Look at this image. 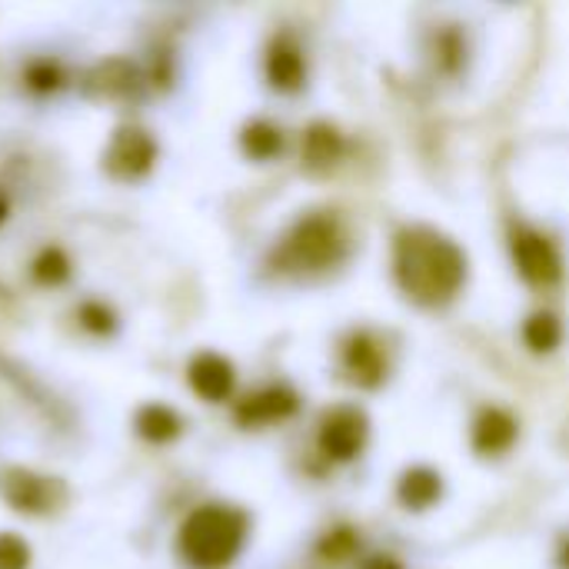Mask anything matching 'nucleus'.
Masks as SVG:
<instances>
[{
	"mask_svg": "<svg viewBox=\"0 0 569 569\" xmlns=\"http://www.w3.org/2000/svg\"><path fill=\"white\" fill-rule=\"evenodd\" d=\"M393 273L410 300L450 303L467 283V253L430 227H403L393 243Z\"/></svg>",
	"mask_w": 569,
	"mask_h": 569,
	"instance_id": "f257e3e1",
	"label": "nucleus"
},
{
	"mask_svg": "<svg viewBox=\"0 0 569 569\" xmlns=\"http://www.w3.org/2000/svg\"><path fill=\"white\" fill-rule=\"evenodd\" d=\"M250 533V517L227 503H207L197 507L177 537L180 557L197 569H223L230 567Z\"/></svg>",
	"mask_w": 569,
	"mask_h": 569,
	"instance_id": "f03ea898",
	"label": "nucleus"
},
{
	"mask_svg": "<svg viewBox=\"0 0 569 569\" xmlns=\"http://www.w3.org/2000/svg\"><path fill=\"white\" fill-rule=\"evenodd\" d=\"M347 253L343 227L333 213H310L293 223L277 250V263L283 270H327L340 263Z\"/></svg>",
	"mask_w": 569,
	"mask_h": 569,
	"instance_id": "7ed1b4c3",
	"label": "nucleus"
},
{
	"mask_svg": "<svg viewBox=\"0 0 569 569\" xmlns=\"http://www.w3.org/2000/svg\"><path fill=\"white\" fill-rule=\"evenodd\" d=\"M0 500L17 513L43 517L67 503V487H63V480L33 473L27 467H3L0 470Z\"/></svg>",
	"mask_w": 569,
	"mask_h": 569,
	"instance_id": "20e7f679",
	"label": "nucleus"
},
{
	"mask_svg": "<svg viewBox=\"0 0 569 569\" xmlns=\"http://www.w3.org/2000/svg\"><path fill=\"white\" fill-rule=\"evenodd\" d=\"M510 250H513V263H517V273L533 283V287H553L560 277H563V257H560V247L533 230V227H513L510 233Z\"/></svg>",
	"mask_w": 569,
	"mask_h": 569,
	"instance_id": "39448f33",
	"label": "nucleus"
},
{
	"mask_svg": "<svg viewBox=\"0 0 569 569\" xmlns=\"http://www.w3.org/2000/svg\"><path fill=\"white\" fill-rule=\"evenodd\" d=\"M370 440V420L360 407H333L320 420V453L333 463H350Z\"/></svg>",
	"mask_w": 569,
	"mask_h": 569,
	"instance_id": "423d86ee",
	"label": "nucleus"
},
{
	"mask_svg": "<svg viewBox=\"0 0 569 569\" xmlns=\"http://www.w3.org/2000/svg\"><path fill=\"white\" fill-rule=\"evenodd\" d=\"M157 163V140L143 127H117L107 150H103V170L113 180H140Z\"/></svg>",
	"mask_w": 569,
	"mask_h": 569,
	"instance_id": "0eeeda50",
	"label": "nucleus"
},
{
	"mask_svg": "<svg viewBox=\"0 0 569 569\" xmlns=\"http://www.w3.org/2000/svg\"><path fill=\"white\" fill-rule=\"evenodd\" d=\"M187 380H190V390L207 400V403H223L233 397V387H237V370L227 357L220 353H197L187 367Z\"/></svg>",
	"mask_w": 569,
	"mask_h": 569,
	"instance_id": "6e6552de",
	"label": "nucleus"
},
{
	"mask_svg": "<svg viewBox=\"0 0 569 569\" xmlns=\"http://www.w3.org/2000/svg\"><path fill=\"white\" fill-rule=\"evenodd\" d=\"M300 410V397L283 387V383H273V387H263L250 397H243L237 403V423L240 427H267V423H280L287 417H293Z\"/></svg>",
	"mask_w": 569,
	"mask_h": 569,
	"instance_id": "1a4fd4ad",
	"label": "nucleus"
},
{
	"mask_svg": "<svg viewBox=\"0 0 569 569\" xmlns=\"http://www.w3.org/2000/svg\"><path fill=\"white\" fill-rule=\"evenodd\" d=\"M263 70H267L270 87L280 90V93H297V90L307 83V60H303V50H300L297 40L287 37V33H280V37L270 40Z\"/></svg>",
	"mask_w": 569,
	"mask_h": 569,
	"instance_id": "9d476101",
	"label": "nucleus"
},
{
	"mask_svg": "<svg viewBox=\"0 0 569 569\" xmlns=\"http://www.w3.org/2000/svg\"><path fill=\"white\" fill-rule=\"evenodd\" d=\"M343 370L353 383L373 390L383 383L387 377V360H383V350L367 337V333H353L343 347Z\"/></svg>",
	"mask_w": 569,
	"mask_h": 569,
	"instance_id": "9b49d317",
	"label": "nucleus"
},
{
	"mask_svg": "<svg viewBox=\"0 0 569 569\" xmlns=\"http://www.w3.org/2000/svg\"><path fill=\"white\" fill-rule=\"evenodd\" d=\"M517 443V420L500 407H483L473 420V450L480 457H503Z\"/></svg>",
	"mask_w": 569,
	"mask_h": 569,
	"instance_id": "f8f14e48",
	"label": "nucleus"
},
{
	"mask_svg": "<svg viewBox=\"0 0 569 569\" xmlns=\"http://www.w3.org/2000/svg\"><path fill=\"white\" fill-rule=\"evenodd\" d=\"M343 150H347L343 133L333 123L317 120V123L307 127V133H303V167L310 173H323V170L337 167Z\"/></svg>",
	"mask_w": 569,
	"mask_h": 569,
	"instance_id": "ddd939ff",
	"label": "nucleus"
},
{
	"mask_svg": "<svg viewBox=\"0 0 569 569\" xmlns=\"http://www.w3.org/2000/svg\"><path fill=\"white\" fill-rule=\"evenodd\" d=\"M397 497L407 510H430L443 497V477L430 467H413L400 477Z\"/></svg>",
	"mask_w": 569,
	"mask_h": 569,
	"instance_id": "4468645a",
	"label": "nucleus"
},
{
	"mask_svg": "<svg viewBox=\"0 0 569 569\" xmlns=\"http://www.w3.org/2000/svg\"><path fill=\"white\" fill-rule=\"evenodd\" d=\"M133 427L137 433L147 440V443H173L180 433H183V420L177 410L163 407V403H147L137 410L133 417Z\"/></svg>",
	"mask_w": 569,
	"mask_h": 569,
	"instance_id": "2eb2a0df",
	"label": "nucleus"
},
{
	"mask_svg": "<svg viewBox=\"0 0 569 569\" xmlns=\"http://www.w3.org/2000/svg\"><path fill=\"white\" fill-rule=\"evenodd\" d=\"M240 147L250 160H273L283 150V130L270 120H250L240 130Z\"/></svg>",
	"mask_w": 569,
	"mask_h": 569,
	"instance_id": "dca6fc26",
	"label": "nucleus"
},
{
	"mask_svg": "<svg viewBox=\"0 0 569 569\" xmlns=\"http://www.w3.org/2000/svg\"><path fill=\"white\" fill-rule=\"evenodd\" d=\"M137 73H133V67L127 63V60H103V63H97L93 67V73H90V90H97V93H103V97H127L130 90H133V80Z\"/></svg>",
	"mask_w": 569,
	"mask_h": 569,
	"instance_id": "f3484780",
	"label": "nucleus"
},
{
	"mask_svg": "<svg viewBox=\"0 0 569 569\" xmlns=\"http://www.w3.org/2000/svg\"><path fill=\"white\" fill-rule=\"evenodd\" d=\"M523 340L533 353H553L563 340V327H560V317L550 313V310H537L527 317L523 323Z\"/></svg>",
	"mask_w": 569,
	"mask_h": 569,
	"instance_id": "a211bd4d",
	"label": "nucleus"
},
{
	"mask_svg": "<svg viewBox=\"0 0 569 569\" xmlns=\"http://www.w3.org/2000/svg\"><path fill=\"white\" fill-rule=\"evenodd\" d=\"M33 280L43 287H60L70 280V260L60 247H43L33 260Z\"/></svg>",
	"mask_w": 569,
	"mask_h": 569,
	"instance_id": "6ab92c4d",
	"label": "nucleus"
},
{
	"mask_svg": "<svg viewBox=\"0 0 569 569\" xmlns=\"http://www.w3.org/2000/svg\"><path fill=\"white\" fill-rule=\"evenodd\" d=\"M357 547H360L357 533L347 530V527H340V530H333V533H327V537L320 540V557H323L327 563H343L347 557H353Z\"/></svg>",
	"mask_w": 569,
	"mask_h": 569,
	"instance_id": "aec40b11",
	"label": "nucleus"
},
{
	"mask_svg": "<svg viewBox=\"0 0 569 569\" xmlns=\"http://www.w3.org/2000/svg\"><path fill=\"white\" fill-rule=\"evenodd\" d=\"M80 323H83L90 333L107 337V333H113V330H117V313H113L110 307H103V303L90 300V303H83V307H80Z\"/></svg>",
	"mask_w": 569,
	"mask_h": 569,
	"instance_id": "412c9836",
	"label": "nucleus"
},
{
	"mask_svg": "<svg viewBox=\"0 0 569 569\" xmlns=\"http://www.w3.org/2000/svg\"><path fill=\"white\" fill-rule=\"evenodd\" d=\"M0 569H30V547L17 533H0Z\"/></svg>",
	"mask_w": 569,
	"mask_h": 569,
	"instance_id": "4be33fe9",
	"label": "nucleus"
},
{
	"mask_svg": "<svg viewBox=\"0 0 569 569\" xmlns=\"http://www.w3.org/2000/svg\"><path fill=\"white\" fill-rule=\"evenodd\" d=\"M27 83H30L33 90H53V87L60 83V70H57L50 60H40V63H33V67L27 70Z\"/></svg>",
	"mask_w": 569,
	"mask_h": 569,
	"instance_id": "5701e85b",
	"label": "nucleus"
},
{
	"mask_svg": "<svg viewBox=\"0 0 569 569\" xmlns=\"http://www.w3.org/2000/svg\"><path fill=\"white\" fill-rule=\"evenodd\" d=\"M437 50H440V60H443L447 70H457V67H460V60H463V57H460V53H463V40H460L457 30H447V33L440 37V47H437Z\"/></svg>",
	"mask_w": 569,
	"mask_h": 569,
	"instance_id": "b1692460",
	"label": "nucleus"
},
{
	"mask_svg": "<svg viewBox=\"0 0 569 569\" xmlns=\"http://www.w3.org/2000/svg\"><path fill=\"white\" fill-rule=\"evenodd\" d=\"M367 569H400V563H397V560H390V557H377V560H370V563H367Z\"/></svg>",
	"mask_w": 569,
	"mask_h": 569,
	"instance_id": "393cba45",
	"label": "nucleus"
},
{
	"mask_svg": "<svg viewBox=\"0 0 569 569\" xmlns=\"http://www.w3.org/2000/svg\"><path fill=\"white\" fill-rule=\"evenodd\" d=\"M3 220H7V197L0 193V223H3Z\"/></svg>",
	"mask_w": 569,
	"mask_h": 569,
	"instance_id": "a878e982",
	"label": "nucleus"
},
{
	"mask_svg": "<svg viewBox=\"0 0 569 569\" xmlns=\"http://www.w3.org/2000/svg\"><path fill=\"white\" fill-rule=\"evenodd\" d=\"M563 563H567V567H569V547H567V560H563Z\"/></svg>",
	"mask_w": 569,
	"mask_h": 569,
	"instance_id": "bb28decb",
	"label": "nucleus"
}]
</instances>
